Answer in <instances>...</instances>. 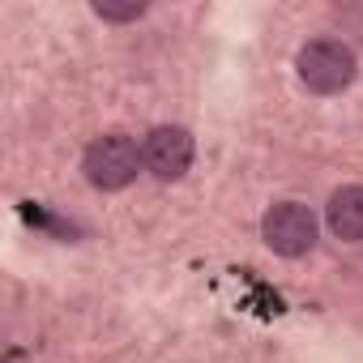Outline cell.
Wrapping results in <instances>:
<instances>
[{"label":"cell","instance_id":"3","mask_svg":"<svg viewBox=\"0 0 363 363\" xmlns=\"http://www.w3.org/2000/svg\"><path fill=\"white\" fill-rule=\"evenodd\" d=\"M316 235H320V223L303 201H278L261 218V240L278 257H308L316 248Z\"/></svg>","mask_w":363,"mask_h":363},{"label":"cell","instance_id":"4","mask_svg":"<svg viewBox=\"0 0 363 363\" xmlns=\"http://www.w3.org/2000/svg\"><path fill=\"white\" fill-rule=\"evenodd\" d=\"M193 133L184 124H158L145 133L141 141V162L154 179H162V184H175V179H184L189 167H193Z\"/></svg>","mask_w":363,"mask_h":363},{"label":"cell","instance_id":"1","mask_svg":"<svg viewBox=\"0 0 363 363\" xmlns=\"http://www.w3.org/2000/svg\"><path fill=\"white\" fill-rule=\"evenodd\" d=\"M295 77L308 94H342L350 90V82L359 77V60L350 52V43L342 39H308L299 52H295Z\"/></svg>","mask_w":363,"mask_h":363},{"label":"cell","instance_id":"2","mask_svg":"<svg viewBox=\"0 0 363 363\" xmlns=\"http://www.w3.org/2000/svg\"><path fill=\"white\" fill-rule=\"evenodd\" d=\"M82 171L99 193H120L137 179V171H145L141 145L128 133H99L82 154Z\"/></svg>","mask_w":363,"mask_h":363},{"label":"cell","instance_id":"5","mask_svg":"<svg viewBox=\"0 0 363 363\" xmlns=\"http://www.w3.org/2000/svg\"><path fill=\"white\" fill-rule=\"evenodd\" d=\"M325 227L342 240V244H359L363 240V184H342L329 206H325Z\"/></svg>","mask_w":363,"mask_h":363},{"label":"cell","instance_id":"6","mask_svg":"<svg viewBox=\"0 0 363 363\" xmlns=\"http://www.w3.org/2000/svg\"><path fill=\"white\" fill-rule=\"evenodd\" d=\"M90 9H94L99 22L128 26V22H141V18H145V0H94Z\"/></svg>","mask_w":363,"mask_h":363}]
</instances>
